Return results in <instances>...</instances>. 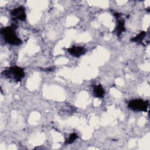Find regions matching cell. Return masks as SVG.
Segmentation results:
<instances>
[{
    "label": "cell",
    "mask_w": 150,
    "mask_h": 150,
    "mask_svg": "<svg viewBox=\"0 0 150 150\" xmlns=\"http://www.w3.org/2000/svg\"><path fill=\"white\" fill-rule=\"evenodd\" d=\"M115 16L117 18V23L114 32H115L118 36H120L122 32L125 30V21L122 18H121V15L120 14L115 13Z\"/></svg>",
    "instance_id": "obj_4"
},
{
    "label": "cell",
    "mask_w": 150,
    "mask_h": 150,
    "mask_svg": "<svg viewBox=\"0 0 150 150\" xmlns=\"http://www.w3.org/2000/svg\"><path fill=\"white\" fill-rule=\"evenodd\" d=\"M67 50L70 54L76 57H79L81 55L84 54L86 51L85 48L81 46H72L71 47L68 48L67 49Z\"/></svg>",
    "instance_id": "obj_6"
},
{
    "label": "cell",
    "mask_w": 150,
    "mask_h": 150,
    "mask_svg": "<svg viewBox=\"0 0 150 150\" xmlns=\"http://www.w3.org/2000/svg\"><path fill=\"white\" fill-rule=\"evenodd\" d=\"M104 90L101 85L98 84L94 87L93 90V95L98 98H102L104 95Z\"/></svg>",
    "instance_id": "obj_7"
},
{
    "label": "cell",
    "mask_w": 150,
    "mask_h": 150,
    "mask_svg": "<svg viewBox=\"0 0 150 150\" xmlns=\"http://www.w3.org/2000/svg\"><path fill=\"white\" fill-rule=\"evenodd\" d=\"M149 105L148 101H144L141 99H135L131 100L128 103V107L134 110L138 111L146 112Z\"/></svg>",
    "instance_id": "obj_3"
},
{
    "label": "cell",
    "mask_w": 150,
    "mask_h": 150,
    "mask_svg": "<svg viewBox=\"0 0 150 150\" xmlns=\"http://www.w3.org/2000/svg\"><path fill=\"white\" fill-rule=\"evenodd\" d=\"M11 14L15 19H19L20 21H25L26 19L25 8L23 6H19L13 9L11 11Z\"/></svg>",
    "instance_id": "obj_5"
},
{
    "label": "cell",
    "mask_w": 150,
    "mask_h": 150,
    "mask_svg": "<svg viewBox=\"0 0 150 150\" xmlns=\"http://www.w3.org/2000/svg\"><path fill=\"white\" fill-rule=\"evenodd\" d=\"M146 35V32L145 31H142V32H140L135 37L131 39V41L135 42V43H141V42H142V41L144 39V38L145 37Z\"/></svg>",
    "instance_id": "obj_8"
},
{
    "label": "cell",
    "mask_w": 150,
    "mask_h": 150,
    "mask_svg": "<svg viewBox=\"0 0 150 150\" xmlns=\"http://www.w3.org/2000/svg\"><path fill=\"white\" fill-rule=\"evenodd\" d=\"M1 33L5 42L13 45H19L22 43L21 40L17 36L15 31L14 26H8L1 29Z\"/></svg>",
    "instance_id": "obj_1"
},
{
    "label": "cell",
    "mask_w": 150,
    "mask_h": 150,
    "mask_svg": "<svg viewBox=\"0 0 150 150\" xmlns=\"http://www.w3.org/2000/svg\"><path fill=\"white\" fill-rule=\"evenodd\" d=\"M77 138H78L77 135L76 134H75V133H73V134H71L70 135L69 138L67 139V140L66 141V144H71V143H73Z\"/></svg>",
    "instance_id": "obj_9"
},
{
    "label": "cell",
    "mask_w": 150,
    "mask_h": 150,
    "mask_svg": "<svg viewBox=\"0 0 150 150\" xmlns=\"http://www.w3.org/2000/svg\"><path fill=\"white\" fill-rule=\"evenodd\" d=\"M2 74L8 79H12L15 81H19L25 76V72L23 69L18 67L13 66L4 70Z\"/></svg>",
    "instance_id": "obj_2"
}]
</instances>
